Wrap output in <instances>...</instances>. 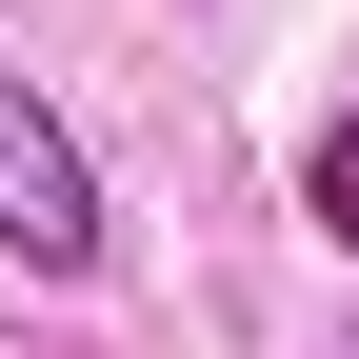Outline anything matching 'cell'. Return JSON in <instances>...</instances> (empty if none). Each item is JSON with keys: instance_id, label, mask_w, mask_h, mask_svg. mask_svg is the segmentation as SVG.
<instances>
[{"instance_id": "6da1fadb", "label": "cell", "mask_w": 359, "mask_h": 359, "mask_svg": "<svg viewBox=\"0 0 359 359\" xmlns=\"http://www.w3.org/2000/svg\"><path fill=\"white\" fill-rule=\"evenodd\" d=\"M0 259L20 280H100V160L20 60H0Z\"/></svg>"}, {"instance_id": "7a4b0ae2", "label": "cell", "mask_w": 359, "mask_h": 359, "mask_svg": "<svg viewBox=\"0 0 359 359\" xmlns=\"http://www.w3.org/2000/svg\"><path fill=\"white\" fill-rule=\"evenodd\" d=\"M299 219H320V240H339V259H359V100H339V120H320V160H299Z\"/></svg>"}]
</instances>
